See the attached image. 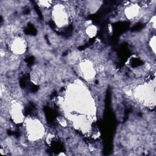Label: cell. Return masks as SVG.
<instances>
[{
  "label": "cell",
  "mask_w": 156,
  "mask_h": 156,
  "mask_svg": "<svg viewBox=\"0 0 156 156\" xmlns=\"http://www.w3.org/2000/svg\"><path fill=\"white\" fill-rule=\"evenodd\" d=\"M80 69L82 74H83V76L85 79L88 80H91L94 77L95 72L92 65L90 63H82L80 65Z\"/></svg>",
  "instance_id": "cell-1"
},
{
  "label": "cell",
  "mask_w": 156,
  "mask_h": 156,
  "mask_svg": "<svg viewBox=\"0 0 156 156\" xmlns=\"http://www.w3.org/2000/svg\"><path fill=\"white\" fill-rule=\"evenodd\" d=\"M11 48L14 53H16V54H21L24 52L26 48L24 41L20 38H17L12 43Z\"/></svg>",
  "instance_id": "cell-2"
},
{
  "label": "cell",
  "mask_w": 156,
  "mask_h": 156,
  "mask_svg": "<svg viewBox=\"0 0 156 156\" xmlns=\"http://www.w3.org/2000/svg\"><path fill=\"white\" fill-rule=\"evenodd\" d=\"M126 16L129 19L135 18L139 14V8L136 4H133L128 6L125 10Z\"/></svg>",
  "instance_id": "cell-3"
},
{
  "label": "cell",
  "mask_w": 156,
  "mask_h": 156,
  "mask_svg": "<svg viewBox=\"0 0 156 156\" xmlns=\"http://www.w3.org/2000/svg\"><path fill=\"white\" fill-rule=\"evenodd\" d=\"M97 32V29L95 26L93 25H89L86 29V34L90 37H93L96 35Z\"/></svg>",
  "instance_id": "cell-4"
},
{
  "label": "cell",
  "mask_w": 156,
  "mask_h": 156,
  "mask_svg": "<svg viewBox=\"0 0 156 156\" xmlns=\"http://www.w3.org/2000/svg\"><path fill=\"white\" fill-rule=\"evenodd\" d=\"M150 45L151 47L154 52V53H155V37H154L151 40V42H150Z\"/></svg>",
  "instance_id": "cell-5"
}]
</instances>
